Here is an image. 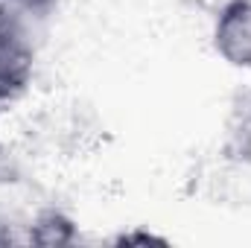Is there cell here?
<instances>
[{
    "instance_id": "1",
    "label": "cell",
    "mask_w": 251,
    "mask_h": 248,
    "mask_svg": "<svg viewBox=\"0 0 251 248\" xmlns=\"http://www.w3.org/2000/svg\"><path fill=\"white\" fill-rule=\"evenodd\" d=\"M210 50L237 73H251V0H222L210 18Z\"/></svg>"
},
{
    "instance_id": "2",
    "label": "cell",
    "mask_w": 251,
    "mask_h": 248,
    "mask_svg": "<svg viewBox=\"0 0 251 248\" xmlns=\"http://www.w3.org/2000/svg\"><path fill=\"white\" fill-rule=\"evenodd\" d=\"M21 240L44 248H64V246H76L82 240V228H79L76 216H70L64 207L47 204V207H38L26 219Z\"/></svg>"
},
{
    "instance_id": "3",
    "label": "cell",
    "mask_w": 251,
    "mask_h": 248,
    "mask_svg": "<svg viewBox=\"0 0 251 248\" xmlns=\"http://www.w3.org/2000/svg\"><path fill=\"white\" fill-rule=\"evenodd\" d=\"M231 143L237 149L240 158H249L251 155V91L249 94H240V102L234 105L231 111Z\"/></svg>"
},
{
    "instance_id": "4",
    "label": "cell",
    "mask_w": 251,
    "mask_h": 248,
    "mask_svg": "<svg viewBox=\"0 0 251 248\" xmlns=\"http://www.w3.org/2000/svg\"><path fill=\"white\" fill-rule=\"evenodd\" d=\"M117 243H120V246H131V243L146 246V243H167V237H161V234H146V231H128V234H120V237H117Z\"/></svg>"
}]
</instances>
